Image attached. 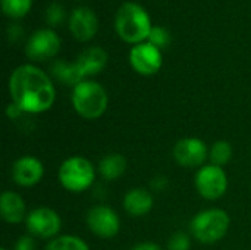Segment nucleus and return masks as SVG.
<instances>
[{"label":"nucleus","mask_w":251,"mask_h":250,"mask_svg":"<svg viewBox=\"0 0 251 250\" xmlns=\"http://www.w3.org/2000/svg\"><path fill=\"white\" fill-rule=\"evenodd\" d=\"M97 28V16L91 9L81 6L72 10L69 18V29L78 41H90L96 35Z\"/></svg>","instance_id":"obj_13"},{"label":"nucleus","mask_w":251,"mask_h":250,"mask_svg":"<svg viewBox=\"0 0 251 250\" xmlns=\"http://www.w3.org/2000/svg\"><path fill=\"white\" fill-rule=\"evenodd\" d=\"M44 177V165L43 162L32 156L24 155L18 158L12 165V180L19 187H34Z\"/></svg>","instance_id":"obj_12"},{"label":"nucleus","mask_w":251,"mask_h":250,"mask_svg":"<svg viewBox=\"0 0 251 250\" xmlns=\"http://www.w3.org/2000/svg\"><path fill=\"white\" fill-rule=\"evenodd\" d=\"M87 227L99 239L110 240L118 236L121 230V218L116 211L107 205L99 203L87 212Z\"/></svg>","instance_id":"obj_8"},{"label":"nucleus","mask_w":251,"mask_h":250,"mask_svg":"<svg viewBox=\"0 0 251 250\" xmlns=\"http://www.w3.org/2000/svg\"><path fill=\"white\" fill-rule=\"evenodd\" d=\"M234 156V147L226 140H218L209 149V159L210 164L218 167H225Z\"/></svg>","instance_id":"obj_20"},{"label":"nucleus","mask_w":251,"mask_h":250,"mask_svg":"<svg viewBox=\"0 0 251 250\" xmlns=\"http://www.w3.org/2000/svg\"><path fill=\"white\" fill-rule=\"evenodd\" d=\"M44 250H90V246L75 234H62L47 242Z\"/></svg>","instance_id":"obj_19"},{"label":"nucleus","mask_w":251,"mask_h":250,"mask_svg":"<svg viewBox=\"0 0 251 250\" xmlns=\"http://www.w3.org/2000/svg\"><path fill=\"white\" fill-rule=\"evenodd\" d=\"M151 22L147 12L137 3H124L115 16V29L118 35L131 44L144 43L151 31Z\"/></svg>","instance_id":"obj_3"},{"label":"nucleus","mask_w":251,"mask_h":250,"mask_svg":"<svg viewBox=\"0 0 251 250\" xmlns=\"http://www.w3.org/2000/svg\"><path fill=\"white\" fill-rule=\"evenodd\" d=\"M231 227V217L225 209L207 208L197 212L190 222V234L203 245L221 242Z\"/></svg>","instance_id":"obj_4"},{"label":"nucleus","mask_w":251,"mask_h":250,"mask_svg":"<svg viewBox=\"0 0 251 250\" xmlns=\"http://www.w3.org/2000/svg\"><path fill=\"white\" fill-rule=\"evenodd\" d=\"M65 18V10L60 4L53 3L46 9V21L51 25H57L63 21Z\"/></svg>","instance_id":"obj_24"},{"label":"nucleus","mask_w":251,"mask_h":250,"mask_svg":"<svg viewBox=\"0 0 251 250\" xmlns=\"http://www.w3.org/2000/svg\"><path fill=\"white\" fill-rule=\"evenodd\" d=\"M129 63L132 69L144 77L154 75L160 71L163 63V56L159 47L149 41L135 44L129 52Z\"/></svg>","instance_id":"obj_10"},{"label":"nucleus","mask_w":251,"mask_h":250,"mask_svg":"<svg viewBox=\"0 0 251 250\" xmlns=\"http://www.w3.org/2000/svg\"><path fill=\"white\" fill-rule=\"evenodd\" d=\"M13 250H37V243H35V237H32L31 234L26 236H21L15 246Z\"/></svg>","instance_id":"obj_25"},{"label":"nucleus","mask_w":251,"mask_h":250,"mask_svg":"<svg viewBox=\"0 0 251 250\" xmlns=\"http://www.w3.org/2000/svg\"><path fill=\"white\" fill-rule=\"evenodd\" d=\"M0 250H9V249H7V248H1V249H0Z\"/></svg>","instance_id":"obj_29"},{"label":"nucleus","mask_w":251,"mask_h":250,"mask_svg":"<svg viewBox=\"0 0 251 250\" xmlns=\"http://www.w3.org/2000/svg\"><path fill=\"white\" fill-rule=\"evenodd\" d=\"M122 206H124V211L129 217L141 218L151 212V209L154 206V196L149 189L134 187L125 193Z\"/></svg>","instance_id":"obj_14"},{"label":"nucleus","mask_w":251,"mask_h":250,"mask_svg":"<svg viewBox=\"0 0 251 250\" xmlns=\"http://www.w3.org/2000/svg\"><path fill=\"white\" fill-rule=\"evenodd\" d=\"M166 186H168V178H166V177H156V178H153V181L150 183L151 190H156V192L165 190Z\"/></svg>","instance_id":"obj_27"},{"label":"nucleus","mask_w":251,"mask_h":250,"mask_svg":"<svg viewBox=\"0 0 251 250\" xmlns=\"http://www.w3.org/2000/svg\"><path fill=\"white\" fill-rule=\"evenodd\" d=\"M228 175L222 167L206 164L194 175V187L204 200H219L228 190Z\"/></svg>","instance_id":"obj_6"},{"label":"nucleus","mask_w":251,"mask_h":250,"mask_svg":"<svg viewBox=\"0 0 251 250\" xmlns=\"http://www.w3.org/2000/svg\"><path fill=\"white\" fill-rule=\"evenodd\" d=\"M0 215L4 222L18 225L28 217L25 200L21 194L12 190H4L0 196Z\"/></svg>","instance_id":"obj_15"},{"label":"nucleus","mask_w":251,"mask_h":250,"mask_svg":"<svg viewBox=\"0 0 251 250\" xmlns=\"http://www.w3.org/2000/svg\"><path fill=\"white\" fill-rule=\"evenodd\" d=\"M32 6V0H1V9L6 16L18 19L25 16Z\"/></svg>","instance_id":"obj_21"},{"label":"nucleus","mask_w":251,"mask_h":250,"mask_svg":"<svg viewBox=\"0 0 251 250\" xmlns=\"http://www.w3.org/2000/svg\"><path fill=\"white\" fill-rule=\"evenodd\" d=\"M71 102L76 115L87 121H96L106 113L109 108V94L100 83L84 80L72 88Z\"/></svg>","instance_id":"obj_2"},{"label":"nucleus","mask_w":251,"mask_h":250,"mask_svg":"<svg viewBox=\"0 0 251 250\" xmlns=\"http://www.w3.org/2000/svg\"><path fill=\"white\" fill-rule=\"evenodd\" d=\"M107 60H109V55L104 49L88 47L78 55L75 62L79 66L84 77L87 78V77H93V75L100 74L106 68Z\"/></svg>","instance_id":"obj_16"},{"label":"nucleus","mask_w":251,"mask_h":250,"mask_svg":"<svg viewBox=\"0 0 251 250\" xmlns=\"http://www.w3.org/2000/svg\"><path fill=\"white\" fill-rule=\"evenodd\" d=\"M10 102L26 115H40L51 109L56 88L51 78L38 66L26 63L13 69L7 83Z\"/></svg>","instance_id":"obj_1"},{"label":"nucleus","mask_w":251,"mask_h":250,"mask_svg":"<svg viewBox=\"0 0 251 250\" xmlns=\"http://www.w3.org/2000/svg\"><path fill=\"white\" fill-rule=\"evenodd\" d=\"M51 74L65 85L69 87H76L79 83H82L84 80H87L84 77V74L81 72L79 66L76 65V62H66V60H57L53 63L51 66Z\"/></svg>","instance_id":"obj_18"},{"label":"nucleus","mask_w":251,"mask_h":250,"mask_svg":"<svg viewBox=\"0 0 251 250\" xmlns=\"http://www.w3.org/2000/svg\"><path fill=\"white\" fill-rule=\"evenodd\" d=\"M209 149L206 141L199 137H185L175 143L172 156L182 168H201L209 159Z\"/></svg>","instance_id":"obj_9"},{"label":"nucleus","mask_w":251,"mask_h":250,"mask_svg":"<svg viewBox=\"0 0 251 250\" xmlns=\"http://www.w3.org/2000/svg\"><path fill=\"white\" fill-rule=\"evenodd\" d=\"M60 50V38L59 35L51 29H38L35 31L25 47L28 59L34 62H44L47 59H51L57 55Z\"/></svg>","instance_id":"obj_11"},{"label":"nucleus","mask_w":251,"mask_h":250,"mask_svg":"<svg viewBox=\"0 0 251 250\" xmlns=\"http://www.w3.org/2000/svg\"><path fill=\"white\" fill-rule=\"evenodd\" d=\"M128 168V161L122 153H109L103 156L97 165V172L104 181L119 180Z\"/></svg>","instance_id":"obj_17"},{"label":"nucleus","mask_w":251,"mask_h":250,"mask_svg":"<svg viewBox=\"0 0 251 250\" xmlns=\"http://www.w3.org/2000/svg\"><path fill=\"white\" fill-rule=\"evenodd\" d=\"M131 250H163L157 243L154 242H141V243H137L135 246H132Z\"/></svg>","instance_id":"obj_28"},{"label":"nucleus","mask_w":251,"mask_h":250,"mask_svg":"<svg viewBox=\"0 0 251 250\" xmlns=\"http://www.w3.org/2000/svg\"><path fill=\"white\" fill-rule=\"evenodd\" d=\"M191 248V234L184 231L174 233L168 240V250H190Z\"/></svg>","instance_id":"obj_22"},{"label":"nucleus","mask_w":251,"mask_h":250,"mask_svg":"<svg viewBox=\"0 0 251 250\" xmlns=\"http://www.w3.org/2000/svg\"><path fill=\"white\" fill-rule=\"evenodd\" d=\"M97 169L85 156L74 155L66 158L57 171L60 186L71 193H82L94 186Z\"/></svg>","instance_id":"obj_5"},{"label":"nucleus","mask_w":251,"mask_h":250,"mask_svg":"<svg viewBox=\"0 0 251 250\" xmlns=\"http://www.w3.org/2000/svg\"><path fill=\"white\" fill-rule=\"evenodd\" d=\"M22 115H24V112H22L15 103H12V102L7 103V106H6V116H7L10 121H16V119H19Z\"/></svg>","instance_id":"obj_26"},{"label":"nucleus","mask_w":251,"mask_h":250,"mask_svg":"<svg viewBox=\"0 0 251 250\" xmlns=\"http://www.w3.org/2000/svg\"><path fill=\"white\" fill-rule=\"evenodd\" d=\"M25 225L28 234L32 237L50 242L51 239L60 236L59 233L62 230V218L57 211L47 206H38L28 212Z\"/></svg>","instance_id":"obj_7"},{"label":"nucleus","mask_w":251,"mask_h":250,"mask_svg":"<svg viewBox=\"0 0 251 250\" xmlns=\"http://www.w3.org/2000/svg\"><path fill=\"white\" fill-rule=\"evenodd\" d=\"M147 41H149V43H151L153 46H156V47L162 49V47H166V46L169 44V41H171V35H169V32H168L163 27L156 25V27H153V28H151V31H150V34H149Z\"/></svg>","instance_id":"obj_23"}]
</instances>
